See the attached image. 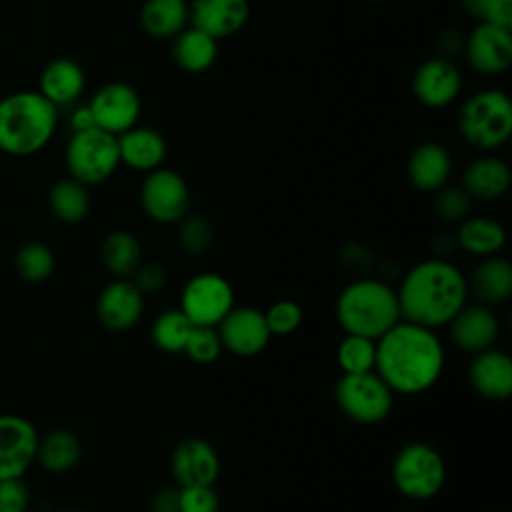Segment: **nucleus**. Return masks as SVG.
I'll list each match as a JSON object with an SVG mask.
<instances>
[{"label": "nucleus", "instance_id": "nucleus-24", "mask_svg": "<svg viewBox=\"0 0 512 512\" xmlns=\"http://www.w3.org/2000/svg\"><path fill=\"white\" fill-rule=\"evenodd\" d=\"M464 190L470 198L480 200H496L504 196L510 188L512 174L508 164L492 154H484L474 158L462 176Z\"/></svg>", "mask_w": 512, "mask_h": 512}, {"label": "nucleus", "instance_id": "nucleus-9", "mask_svg": "<svg viewBox=\"0 0 512 512\" xmlns=\"http://www.w3.org/2000/svg\"><path fill=\"white\" fill-rule=\"evenodd\" d=\"M234 308V290L230 282L214 272L192 276L180 298V310L194 326H218Z\"/></svg>", "mask_w": 512, "mask_h": 512}, {"label": "nucleus", "instance_id": "nucleus-6", "mask_svg": "<svg viewBox=\"0 0 512 512\" xmlns=\"http://www.w3.org/2000/svg\"><path fill=\"white\" fill-rule=\"evenodd\" d=\"M64 162L70 178L84 186L102 184L120 166L118 138L96 126L72 132L64 150Z\"/></svg>", "mask_w": 512, "mask_h": 512}, {"label": "nucleus", "instance_id": "nucleus-35", "mask_svg": "<svg viewBox=\"0 0 512 512\" xmlns=\"http://www.w3.org/2000/svg\"><path fill=\"white\" fill-rule=\"evenodd\" d=\"M222 340L214 326H192L184 352L198 364L214 362L222 352Z\"/></svg>", "mask_w": 512, "mask_h": 512}, {"label": "nucleus", "instance_id": "nucleus-32", "mask_svg": "<svg viewBox=\"0 0 512 512\" xmlns=\"http://www.w3.org/2000/svg\"><path fill=\"white\" fill-rule=\"evenodd\" d=\"M14 268L22 280L40 284L52 276L56 268V256L48 244L32 240L18 248L14 256Z\"/></svg>", "mask_w": 512, "mask_h": 512}, {"label": "nucleus", "instance_id": "nucleus-23", "mask_svg": "<svg viewBox=\"0 0 512 512\" xmlns=\"http://www.w3.org/2000/svg\"><path fill=\"white\" fill-rule=\"evenodd\" d=\"M408 180L422 192H438L452 172L450 152L438 142H424L408 158Z\"/></svg>", "mask_w": 512, "mask_h": 512}, {"label": "nucleus", "instance_id": "nucleus-40", "mask_svg": "<svg viewBox=\"0 0 512 512\" xmlns=\"http://www.w3.org/2000/svg\"><path fill=\"white\" fill-rule=\"evenodd\" d=\"M180 512H218L212 486H180Z\"/></svg>", "mask_w": 512, "mask_h": 512}, {"label": "nucleus", "instance_id": "nucleus-45", "mask_svg": "<svg viewBox=\"0 0 512 512\" xmlns=\"http://www.w3.org/2000/svg\"><path fill=\"white\" fill-rule=\"evenodd\" d=\"M464 46V40L462 36L458 34V30H444L442 36L438 38V48H440V56L442 58H448V56H454L456 52H460V48Z\"/></svg>", "mask_w": 512, "mask_h": 512}, {"label": "nucleus", "instance_id": "nucleus-19", "mask_svg": "<svg viewBox=\"0 0 512 512\" xmlns=\"http://www.w3.org/2000/svg\"><path fill=\"white\" fill-rule=\"evenodd\" d=\"M86 88L84 68L66 56L52 58L40 72L38 92L56 108L72 106L80 100Z\"/></svg>", "mask_w": 512, "mask_h": 512}, {"label": "nucleus", "instance_id": "nucleus-47", "mask_svg": "<svg viewBox=\"0 0 512 512\" xmlns=\"http://www.w3.org/2000/svg\"><path fill=\"white\" fill-rule=\"evenodd\" d=\"M364 2H384V0H364Z\"/></svg>", "mask_w": 512, "mask_h": 512}, {"label": "nucleus", "instance_id": "nucleus-31", "mask_svg": "<svg viewBox=\"0 0 512 512\" xmlns=\"http://www.w3.org/2000/svg\"><path fill=\"white\" fill-rule=\"evenodd\" d=\"M102 262L112 274L120 278L134 274L142 262L140 242L126 230L110 232L102 242Z\"/></svg>", "mask_w": 512, "mask_h": 512}, {"label": "nucleus", "instance_id": "nucleus-1", "mask_svg": "<svg viewBox=\"0 0 512 512\" xmlns=\"http://www.w3.org/2000/svg\"><path fill=\"white\" fill-rule=\"evenodd\" d=\"M444 366V350L432 328L396 322L376 340V374L392 392L420 394L434 386Z\"/></svg>", "mask_w": 512, "mask_h": 512}, {"label": "nucleus", "instance_id": "nucleus-39", "mask_svg": "<svg viewBox=\"0 0 512 512\" xmlns=\"http://www.w3.org/2000/svg\"><path fill=\"white\" fill-rule=\"evenodd\" d=\"M434 208H436V214L442 218V220H448V222H458L462 220L468 210H470V196L466 194L464 188H458V186H442L438 190V196H436V202H434Z\"/></svg>", "mask_w": 512, "mask_h": 512}, {"label": "nucleus", "instance_id": "nucleus-15", "mask_svg": "<svg viewBox=\"0 0 512 512\" xmlns=\"http://www.w3.org/2000/svg\"><path fill=\"white\" fill-rule=\"evenodd\" d=\"M222 346L238 356H254L262 352L270 340L264 312L252 306L232 308L218 324Z\"/></svg>", "mask_w": 512, "mask_h": 512}, {"label": "nucleus", "instance_id": "nucleus-28", "mask_svg": "<svg viewBox=\"0 0 512 512\" xmlns=\"http://www.w3.org/2000/svg\"><path fill=\"white\" fill-rule=\"evenodd\" d=\"M140 26L152 38H174L188 26V2L146 0L140 8Z\"/></svg>", "mask_w": 512, "mask_h": 512}, {"label": "nucleus", "instance_id": "nucleus-10", "mask_svg": "<svg viewBox=\"0 0 512 512\" xmlns=\"http://www.w3.org/2000/svg\"><path fill=\"white\" fill-rule=\"evenodd\" d=\"M142 210L160 224H172L186 216L190 206V190L184 178L170 168L148 172L140 188Z\"/></svg>", "mask_w": 512, "mask_h": 512}, {"label": "nucleus", "instance_id": "nucleus-3", "mask_svg": "<svg viewBox=\"0 0 512 512\" xmlns=\"http://www.w3.org/2000/svg\"><path fill=\"white\" fill-rule=\"evenodd\" d=\"M60 108L38 90H18L0 98V152L16 158L44 150L56 134Z\"/></svg>", "mask_w": 512, "mask_h": 512}, {"label": "nucleus", "instance_id": "nucleus-4", "mask_svg": "<svg viewBox=\"0 0 512 512\" xmlns=\"http://www.w3.org/2000/svg\"><path fill=\"white\" fill-rule=\"evenodd\" d=\"M336 318L346 334L378 340L402 316L398 296L388 284L380 280H356L340 292Z\"/></svg>", "mask_w": 512, "mask_h": 512}, {"label": "nucleus", "instance_id": "nucleus-46", "mask_svg": "<svg viewBox=\"0 0 512 512\" xmlns=\"http://www.w3.org/2000/svg\"><path fill=\"white\" fill-rule=\"evenodd\" d=\"M60 512H82V510H74V508H72V510H60Z\"/></svg>", "mask_w": 512, "mask_h": 512}, {"label": "nucleus", "instance_id": "nucleus-36", "mask_svg": "<svg viewBox=\"0 0 512 512\" xmlns=\"http://www.w3.org/2000/svg\"><path fill=\"white\" fill-rule=\"evenodd\" d=\"M264 318L272 336H286L298 330L304 312L294 300H278L264 312Z\"/></svg>", "mask_w": 512, "mask_h": 512}, {"label": "nucleus", "instance_id": "nucleus-12", "mask_svg": "<svg viewBox=\"0 0 512 512\" xmlns=\"http://www.w3.org/2000/svg\"><path fill=\"white\" fill-rule=\"evenodd\" d=\"M40 434L20 414H0V480L24 478L36 462Z\"/></svg>", "mask_w": 512, "mask_h": 512}, {"label": "nucleus", "instance_id": "nucleus-11", "mask_svg": "<svg viewBox=\"0 0 512 512\" xmlns=\"http://www.w3.org/2000/svg\"><path fill=\"white\" fill-rule=\"evenodd\" d=\"M88 108L94 116L96 128L120 136L138 124L142 102L130 84L114 80L92 94Z\"/></svg>", "mask_w": 512, "mask_h": 512}, {"label": "nucleus", "instance_id": "nucleus-26", "mask_svg": "<svg viewBox=\"0 0 512 512\" xmlns=\"http://www.w3.org/2000/svg\"><path fill=\"white\" fill-rule=\"evenodd\" d=\"M80 454V438L72 430L56 428L38 440L36 462L50 474H64L76 466Z\"/></svg>", "mask_w": 512, "mask_h": 512}, {"label": "nucleus", "instance_id": "nucleus-20", "mask_svg": "<svg viewBox=\"0 0 512 512\" xmlns=\"http://www.w3.org/2000/svg\"><path fill=\"white\" fill-rule=\"evenodd\" d=\"M500 322L496 314L484 306H464L452 320H450V336L452 342L464 352H482L494 344L498 338Z\"/></svg>", "mask_w": 512, "mask_h": 512}, {"label": "nucleus", "instance_id": "nucleus-18", "mask_svg": "<svg viewBox=\"0 0 512 512\" xmlns=\"http://www.w3.org/2000/svg\"><path fill=\"white\" fill-rule=\"evenodd\" d=\"M142 292L128 280H114L98 296L96 314L102 326L112 332L130 330L142 316Z\"/></svg>", "mask_w": 512, "mask_h": 512}, {"label": "nucleus", "instance_id": "nucleus-37", "mask_svg": "<svg viewBox=\"0 0 512 512\" xmlns=\"http://www.w3.org/2000/svg\"><path fill=\"white\" fill-rule=\"evenodd\" d=\"M460 4L478 22L512 28V0H460Z\"/></svg>", "mask_w": 512, "mask_h": 512}, {"label": "nucleus", "instance_id": "nucleus-38", "mask_svg": "<svg viewBox=\"0 0 512 512\" xmlns=\"http://www.w3.org/2000/svg\"><path fill=\"white\" fill-rule=\"evenodd\" d=\"M212 226L202 216H188L180 226V244L188 254H204L212 246Z\"/></svg>", "mask_w": 512, "mask_h": 512}, {"label": "nucleus", "instance_id": "nucleus-33", "mask_svg": "<svg viewBox=\"0 0 512 512\" xmlns=\"http://www.w3.org/2000/svg\"><path fill=\"white\" fill-rule=\"evenodd\" d=\"M192 326L180 308L166 310L152 324V342L164 352H184Z\"/></svg>", "mask_w": 512, "mask_h": 512}, {"label": "nucleus", "instance_id": "nucleus-16", "mask_svg": "<svg viewBox=\"0 0 512 512\" xmlns=\"http://www.w3.org/2000/svg\"><path fill=\"white\" fill-rule=\"evenodd\" d=\"M248 18V0H192L188 4V24L214 40L238 34Z\"/></svg>", "mask_w": 512, "mask_h": 512}, {"label": "nucleus", "instance_id": "nucleus-44", "mask_svg": "<svg viewBox=\"0 0 512 512\" xmlns=\"http://www.w3.org/2000/svg\"><path fill=\"white\" fill-rule=\"evenodd\" d=\"M68 124L72 128V132H80V130H88V128H94V116L88 108V104H78L72 108L70 112V118H68Z\"/></svg>", "mask_w": 512, "mask_h": 512}, {"label": "nucleus", "instance_id": "nucleus-21", "mask_svg": "<svg viewBox=\"0 0 512 512\" xmlns=\"http://www.w3.org/2000/svg\"><path fill=\"white\" fill-rule=\"evenodd\" d=\"M118 138L120 164H126L138 172H152L162 166L168 154L166 138L150 126H134L122 132Z\"/></svg>", "mask_w": 512, "mask_h": 512}, {"label": "nucleus", "instance_id": "nucleus-8", "mask_svg": "<svg viewBox=\"0 0 512 512\" xmlns=\"http://www.w3.org/2000/svg\"><path fill=\"white\" fill-rule=\"evenodd\" d=\"M336 400L342 412L360 424H376L392 410V390L374 370L342 374L336 384Z\"/></svg>", "mask_w": 512, "mask_h": 512}, {"label": "nucleus", "instance_id": "nucleus-34", "mask_svg": "<svg viewBox=\"0 0 512 512\" xmlns=\"http://www.w3.org/2000/svg\"><path fill=\"white\" fill-rule=\"evenodd\" d=\"M336 360L342 368V374L370 372L376 364V340L358 334H346L338 344Z\"/></svg>", "mask_w": 512, "mask_h": 512}, {"label": "nucleus", "instance_id": "nucleus-41", "mask_svg": "<svg viewBox=\"0 0 512 512\" xmlns=\"http://www.w3.org/2000/svg\"><path fill=\"white\" fill-rule=\"evenodd\" d=\"M30 490L24 478L0 480V512H28Z\"/></svg>", "mask_w": 512, "mask_h": 512}, {"label": "nucleus", "instance_id": "nucleus-17", "mask_svg": "<svg viewBox=\"0 0 512 512\" xmlns=\"http://www.w3.org/2000/svg\"><path fill=\"white\" fill-rule=\"evenodd\" d=\"M172 474L178 486H212L220 460L216 450L204 438H186L172 452Z\"/></svg>", "mask_w": 512, "mask_h": 512}, {"label": "nucleus", "instance_id": "nucleus-13", "mask_svg": "<svg viewBox=\"0 0 512 512\" xmlns=\"http://www.w3.org/2000/svg\"><path fill=\"white\" fill-rule=\"evenodd\" d=\"M468 66L484 76H496L512 64V28L478 22L464 40Z\"/></svg>", "mask_w": 512, "mask_h": 512}, {"label": "nucleus", "instance_id": "nucleus-25", "mask_svg": "<svg viewBox=\"0 0 512 512\" xmlns=\"http://www.w3.org/2000/svg\"><path fill=\"white\" fill-rule=\"evenodd\" d=\"M218 58V40L200 32L194 26H186L172 42L174 64L190 74L206 72Z\"/></svg>", "mask_w": 512, "mask_h": 512}, {"label": "nucleus", "instance_id": "nucleus-7", "mask_svg": "<svg viewBox=\"0 0 512 512\" xmlns=\"http://www.w3.org/2000/svg\"><path fill=\"white\" fill-rule=\"evenodd\" d=\"M392 480L404 496L426 500L444 486L446 464L440 452L430 444L410 442L394 458Z\"/></svg>", "mask_w": 512, "mask_h": 512}, {"label": "nucleus", "instance_id": "nucleus-5", "mask_svg": "<svg viewBox=\"0 0 512 512\" xmlns=\"http://www.w3.org/2000/svg\"><path fill=\"white\" fill-rule=\"evenodd\" d=\"M460 136L478 150H496L512 136V100L504 90L484 88L470 94L458 110Z\"/></svg>", "mask_w": 512, "mask_h": 512}, {"label": "nucleus", "instance_id": "nucleus-42", "mask_svg": "<svg viewBox=\"0 0 512 512\" xmlns=\"http://www.w3.org/2000/svg\"><path fill=\"white\" fill-rule=\"evenodd\" d=\"M166 284V268L160 262H146L134 270V286L142 294H152L164 288Z\"/></svg>", "mask_w": 512, "mask_h": 512}, {"label": "nucleus", "instance_id": "nucleus-14", "mask_svg": "<svg viewBox=\"0 0 512 512\" xmlns=\"http://www.w3.org/2000/svg\"><path fill=\"white\" fill-rule=\"evenodd\" d=\"M460 90L462 76L450 58H428L416 68L412 76V92L416 100L428 108H444L452 104Z\"/></svg>", "mask_w": 512, "mask_h": 512}, {"label": "nucleus", "instance_id": "nucleus-27", "mask_svg": "<svg viewBox=\"0 0 512 512\" xmlns=\"http://www.w3.org/2000/svg\"><path fill=\"white\" fill-rule=\"evenodd\" d=\"M468 290H472V294L484 304H496L506 300L512 294L510 262L498 256H488L472 272Z\"/></svg>", "mask_w": 512, "mask_h": 512}, {"label": "nucleus", "instance_id": "nucleus-29", "mask_svg": "<svg viewBox=\"0 0 512 512\" xmlns=\"http://www.w3.org/2000/svg\"><path fill=\"white\" fill-rule=\"evenodd\" d=\"M506 242V230L500 222L484 216L466 218L456 234V244L476 256H494Z\"/></svg>", "mask_w": 512, "mask_h": 512}, {"label": "nucleus", "instance_id": "nucleus-43", "mask_svg": "<svg viewBox=\"0 0 512 512\" xmlns=\"http://www.w3.org/2000/svg\"><path fill=\"white\" fill-rule=\"evenodd\" d=\"M150 512H180V488H160L150 500Z\"/></svg>", "mask_w": 512, "mask_h": 512}, {"label": "nucleus", "instance_id": "nucleus-2", "mask_svg": "<svg viewBox=\"0 0 512 512\" xmlns=\"http://www.w3.org/2000/svg\"><path fill=\"white\" fill-rule=\"evenodd\" d=\"M396 296L404 320L436 328L466 306L468 280L446 260H424L404 276Z\"/></svg>", "mask_w": 512, "mask_h": 512}, {"label": "nucleus", "instance_id": "nucleus-30", "mask_svg": "<svg viewBox=\"0 0 512 512\" xmlns=\"http://www.w3.org/2000/svg\"><path fill=\"white\" fill-rule=\"evenodd\" d=\"M88 186L74 178L56 180L48 192L50 212L64 224H78L88 216L90 196Z\"/></svg>", "mask_w": 512, "mask_h": 512}, {"label": "nucleus", "instance_id": "nucleus-48", "mask_svg": "<svg viewBox=\"0 0 512 512\" xmlns=\"http://www.w3.org/2000/svg\"><path fill=\"white\" fill-rule=\"evenodd\" d=\"M184 2H188V0H184Z\"/></svg>", "mask_w": 512, "mask_h": 512}, {"label": "nucleus", "instance_id": "nucleus-22", "mask_svg": "<svg viewBox=\"0 0 512 512\" xmlns=\"http://www.w3.org/2000/svg\"><path fill=\"white\" fill-rule=\"evenodd\" d=\"M474 390L490 400H506L512 394V360L506 352L486 348L470 364Z\"/></svg>", "mask_w": 512, "mask_h": 512}]
</instances>
